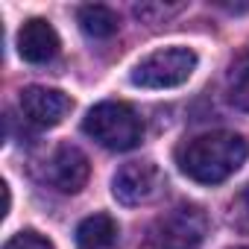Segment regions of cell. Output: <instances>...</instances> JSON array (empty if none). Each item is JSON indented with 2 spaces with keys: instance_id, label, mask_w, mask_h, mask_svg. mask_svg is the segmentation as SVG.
<instances>
[{
  "instance_id": "6da1fadb",
  "label": "cell",
  "mask_w": 249,
  "mask_h": 249,
  "mask_svg": "<svg viewBox=\"0 0 249 249\" xmlns=\"http://www.w3.org/2000/svg\"><path fill=\"white\" fill-rule=\"evenodd\" d=\"M246 156L249 144L243 135L217 129L185 141L176 150V164L188 179L199 185H220L243 167Z\"/></svg>"
},
{
  "instance_id": "7a4b0ae2",
  "label": "cell",
  "mask_w": 249,
  "mask_h": 249,
  "mask_svg": "<svg viewBox=\"0 0 249 249\" xmlns=\"http://www.w3.org/2000/svg\"><path fill=\"white\" fill-rule=\"evenodd\" d=\"M82 132L97 141L100 147L106 150H114V153H126V150H135L144 138V123L138 117V111L123 103V100H106V103H97L85 120H82Z\"/></svg>"
},
{
  "instance_id": "3957f363",
  "label": "cell",
  "mask_w": 249,
  "mask_h": 249,
  "mask_svg": "<svg viewBox=\"0 0 249 249\" xmlns=\"http://www.w3.org/2000/svg\"><path fill=\"white\" fill-rule=\"evenodd\" d=\"M208 220L196 205H176L161 214L144 240V249H202Z\"/></svg>"
},
{
  "instance_id": "277c9868",
  "label": "cell",
  "mask_w": 249,
  "mask_h": 249,
  "mask_svg": "<svg viewBox=\"0 0 249 249\" xmlns=\"http://www.w3.org/2000/svg\"><path fill=\"white\" fill-rule=\"evenodd\" d=\"M196 71V53L188 47H161L153 50L150 56H144L129 79L138 88H150V91H161V88H176L182 82L191 79V73Z\"/></svg>"
},
{
  "instance_id": "5b68a950",
  "label": "cell",
  "mask_w": 249,
  "mask_h": 249,
  "mask_svg": "<svg viewBox=\"0 0 249 249\" xmlns=\"http://www.w3.org/2000/svg\"><path fill=\"white\" fill-rule=\"evenodd\" d=\"M164 185L161 170L153 161H129L111 179V194L120 205H144L159 196Z\"/></svg>"
},
{
  "instance_id": "8992f818",
  "label": "cell",
  "mask_w": 249,
  "mask_h": 249,
  "mask_svg": "<svg viewBox=\"0 0 249 249\" xmlns=\"http://www.w3.org/2000/svg\"><path fill=\"white\" fill-rule=\"evenodd\" d=\"M88 176H91L88 156L73 144L56 147L50 153V159L44 161V182L50 188H56L59 194H79L85 188Z\"/></svg>"
},
{
  "instance_id": "52a82bcc",
  "label": "cell",
  "mask_w": 249,
  "mask_h": 249,
  "mask_svg": "<svg viewBox=\"0 0 249 249\" xmlns=\"http://www.w3.org/2000/svg\"><path fill=\"white\" fill-rule=\"evenodd\" d=\"M21 114L27 123H33V126H59V123L68 117V111L73 108V100L59 91V88H44V85H30L21 91Z\"/></svg>"
},
{
  "instance_id": "ba28073f",
  "label": "cell",
  "mask_w": 249,
  "mask_h": 249,
  "mask_svg": "<svg viewBox=\"0 0 249 249\" xmlns=\"http://www.w3.org/2000/svg\"><path fill=\"white\" fill-rule=\"evenodd\" d=\"M59 47H62L59 33L44 18H30L18 30V53L30 65H44V62L56 59L59 56Z\"/></svg>"
},
{
  "instance_id": "9c48e42d",
  "label": "cell",
  "mask_w": 249,
  "mask_h": 249,
  "mask_svg": "<svg viewBox=\"0 0 249 249\" xmlns=\"http://www.w3.org/2000/svg\"><path fill=\"white\" fill-rule=\"evenodd\" d=\"M117 223L108 214H91L76 226V240L82 249H111L117 243Z\"/></svg>"
},
{
  "instance_id": "30bf717a",
  "label": "cell",
  "mask_w": 249,
  "mask_h": 249,
  "mask_svg": "<svg viewBox=\"0 0 249 249\" xmlns=\"http://www.w3.org/2000/svg\"><path fill=\"white\" fill-rule=\"evenodd\" d=\"M76 21H79L82 33L91 36V38H111V36L120 30V18H117V12L108 9V6H103V3L79 6Z\"/></svg>"
},
{
  "instance_id": "8fae6325",
  "label": "cell",
  "mask_w": 249,
  "mask_h": 249,
  "mask_svg": "<svg viewBox=\"0 0 249 249\" xmlns=\"http://www.w3.org/2000/svg\"><path fill=\"white\" fill-rule=\"evenodd\" d=\"M226 94L234 108L249 111V50H243L231 59L229 76H226Z\"/></svg>"
},
{
  "instance_id": "7c38bea8",
  "label": "cell",
  "mask_w": 249,
  "mask_h": 249,
  "mask_svg": "<svg viewBox=\"0 0 249 249\" xmlns=\"http://www.w3.org/2000/svg\"><path fill=\"white\" fill-rule=\"evenodd\" d=\"M3 249H53V243H50L44 234H38V231L27 229V231L12 234V237L3 243Z\"/></svg>"
},
{
  "instance_id": "4fadbf2b",
  "label": "cell",
  "mask_w": 249,
  "mask_h": 249,
  "mask_svg": "<svg viewBox=\"0 0 249 249\" xmlns=\"http://www.w3.org/2000/svg\"><path fill=\"white\" fill-rule=\"evenodd\" d=\"M237 214H240V223L249 229V185L240 191V196H237Z\"/></svg>"
},
{
  "instance_id": "5bb4252c",
  "label": "cell",
  "mask_w": 249,
  "mask_h": 249,
  "mask_svg": "<svg viewBox=\"0 0 249 249\" xmlns=\"http://www.w3.org/2000/svg\"><path fill=\"white\" fill-rule=\"evenodd\" d=\"M243 249H249V246H243Z\"/></svg>"
}]
</instances>
